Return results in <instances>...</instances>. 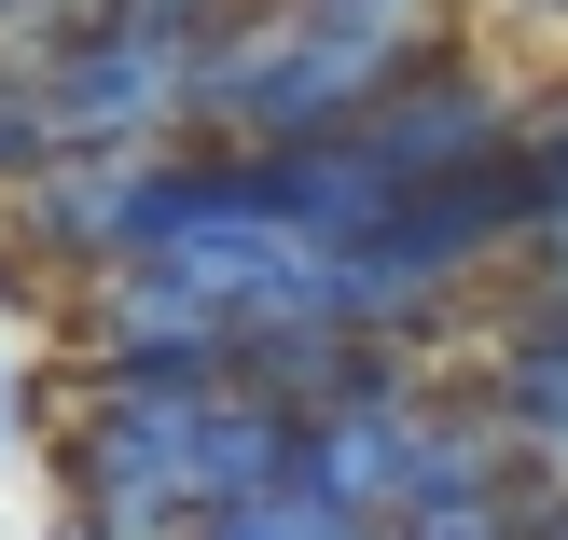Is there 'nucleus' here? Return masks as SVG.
I'll return each instance as SVG.
<instances>
[{
  "instance_id": "nucleus-5",
  "label": "nucleus",
  "mask_w": 568,
  "mask_h": 540,
  "mask_svg": "<svg viewBox=\"0 0 568 540\" xmlns=\"http://www.w3.org/2000/svg\"><path fill=\"white\" fill-rule=\"evenodd\" d=\"M486 499H527V458H514V416L471 388V360H444L430 403H416V486H403V527H416V513H486Z\"/></svg>"
},
{
  "instance_id": "nucleus-16",
  "label": "nucleus",
  "mask_w": 568,
  "mask_h": 540,
  "mask_svg": "<svg viewBox=\"0 0 568 540\" xmlns=\"http://www.w3.org/2000/svg\"><path fill=\"white\" fill-rule=\"evenodd\" d=\"M499 14H527V28H555V42H568V0H499Z\"/></svg>"
},
{
  "instance_id": "nucleus-11",
  "label": "nucleus",
  "mask_w": 568,
  "mask_h": 540,
  "mask_svg": "<svg viewBox=\"0 0 568 540\" xmlns=\"http://www.w3.org/2000/svg\"><path fill=\"white\" fill-rule=\"evenodd\" d=\"M388 540H527V499H486V513H416Z\"/></svg>"
},
{
  "instance_id": "nucleus-18",
  "label": "nucleus",
  "mask_w": 568,
  "mask_h": 540,
  "mask_svg": "<svg viewBox=\"0 0 568 540\" xmlns=\"http://www.w3.org/2000/svg\"><path fill=\"white\" fill-rule=\"evenodd\" d=\"M0 249H14V181H0Z\"/></svg>"
},
{
  "instance_id": "nucleus-10",
  "label": "nucleus",
  "mask_w": 568,
  "mask_h": 540,
  "mask_svg": "<svg viewBox=\"0 0 568 540\" xmlns=\"http://www.w3.org/2000/svg\"><path fill=\"white\" fill-rule=\"evenodd\" d=\"M527 166H541V222L568 208V70L527 83Z\"/></svg>"
},
{
  "instance_id": "nucleus-17",
  "label": "nucleus",
  "mask_w": 568,
  "mask_h": 540,
  "mask_svg": "<svg viewBox=\"0 0 568 540\" xmlns=\"http://www.w3.org/2000/svg\"><path fill=\"white\" fill-rule=\"evenodd\" d=\"M55 540H111V527H83V513H55Z\"/></svg>"
},
{
  "instance_id": "nucleus-7",
  "label": "nucleus",
  "mask_w": 568,
  "mask_h": 540,
  "mask_svg": "<svg viewBox=\"0 0 568 540\" xmlns=\"http://www.w3.org/2000/svg\"><path fill=\"white\" fill-rule=\"evenodd\" d=\"M194 540H375V527H361V513H333V499L305 486V471H277V486L222 499V513L194 527Z\"/></svg>"
},
{
  "instance_id": "nucleus-2",
  "label": "nucleus",
  "mask_w": 568,
  "mask_h": 540,
  "mask_svg": "<svg viewBox=\"0 0 568 540\" xmlns=\"http://www.w3.org/2000/svg\"><path fill=\"white\" fill-rule=\"evenodd\" d=\"M209 403L166 375H55V513L111 540H194L209 527Z\"/></svg>"
},
{
  "instance_id": "nucleus-6",
  "label": "nucleus",
  "mask_w": 568,
  "mask_h": 540,
  "mask_svg": "<svg viewBox=\"0 0 568 540\" xmlns=\"http://www.w3.org/2000/svg\"><path fill=\"white\" fill-rule=\"evenodd\" d=\"M471 388L514 416L527 486H568V319H514V305H499V319L471 333Z\"/></svg>"
},
{
  "instance_id": "nucleus-1",
  "label": "nucleus",
  "mask_w": 568,
  "mask_h": 540,
  "mask_svg": "<svg viewBox=\"0 0 568 540\" xmlns=\"http://www.w3.org/2000/svg\"><path fill=\"white\" fill-rule=\"evenodd\" d=\"M430 42H458V14H305V0H250L236 42L209 55V125L194 139H250V153L347 139Z\"/></svg>"
},
{
  "instance_id": "nucleus-8",
  "label": "nucleus",
  "mask_w": 568,
  "mask_h": 540,
  "mask_svg": "<svg viewBox=\"0 0 568 540\" xmlns=\"http://www.w3.org/2000/svg\"><path fill=\"white\" fill-rule=\"evenodd\" d=\"M55 153H70V139H55V98H42V55H28V42H0V181H42V166Z\"/></svg>"
},
{
  "instance_id": "nucleus-9",
  "label": "nucleus",
  "mask_w": 568,
  "mask_h": 540,
  "mask_svg": "<svg viewBox=\"0 0 568 540\" xmlns=\"http://www.w3.org/2000/svg\"><path fill=\"white\" fill-rule=\"evenodd\" d=\"M499 305H514V319H568V208L527 222V249H514V277H499Z\"/></svg>"
},
{
  "instance_id": "nucleus-3",
  "label": "nucleus",
  "mask_w": 568,
  "mask_h": 540,
  "mask_svg": "<svg viewBox=\"0 0 568 540\" xmlns=\"http://www.w3.org/2000/svg\"><path fill=\"white\" fill-rule=\"evenodd\" d=\"M347 139H361V166H375L388 194H416V181H458V166L514 153V139H527V83L458 28V42H430V55H416V70L388 83Z\"/></svg>"
},
{
  "instance_id": "nucleus-14",
  "label": "nucleus",
  "mask_w": 568,
  "mask_h": 540,
  "mask_svg": "<svg viewBox=\"0 0 568 540\" xmlns=\"http://www.w3.org/2000/svg\"><path fill=\"white\" fill-rule=\"evenodd\" d=\"M28 430V375H14V347H0V444Z\"/></svg>"
},
{
  "instance_id": "nucleus-13",
  "label": "nucleus",
  "mask_w": 568,
  "mask_h": 540,
  "mask_svg": "<svg viewBox=\"0 0 568 540\" xmlns=\"http://www.w3.org/2000/svg\"><path fill=\"white\" fill-rule=\"evenodd\" d=\"M527 540H568V486H527Z\"/></svg>"
},
{
  "instance_id": "nucleus-4",
  "label": "nucleus",
  "mask_w": 568,
  "mask_h": 540,
  "mask_svg": "<svg viewBox=\"0 0 568 540\" xmlns=\"http://www.w3.org/2000/svg\"><path fill=\"white\" fill-rule=\"evenodd\" d=\"M55 333H70V375H166V388H222V375H236V319H222L209 292H181L166 264L70 277Z\"/></svg>"
},
{
  "instance_id": "nucleus-15",
  "label": "nucleus",
  "mask_w": 568,
  "mask_h": 540,
  "mask_svg": "<svg viewBox=\"0 0 568 540\" xmlns=\"http://www.w3.org/2000/svg\"><path fill=\"white\" fill-rule=\"evenodd\" d=\"M305 14H444V0H305Z\"/></svg>"
},
{
  "instance_id": "nucleus-12",
  "label": "nucleus",
  "mask_w": 568,
  "mask_h": 540,
  "mask_svg": "<svg viewBox=\"0 0 568 540\" xmlns=\"http://www.w3.org/2000/svg\"><path fill=\"white\" fill-rule=\"evenodd\" d=\"M83 14H98V0H0V42H28V55H42L55 28H83Z\"/></svg>"
}]
</instances>
